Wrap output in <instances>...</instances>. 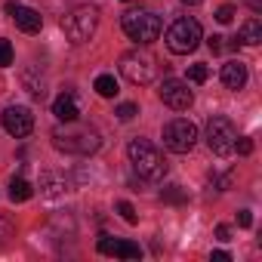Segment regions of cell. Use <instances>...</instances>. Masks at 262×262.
Here are the masks:
<instances>
[{"label":"cell","mask_w":262,"mask_h":262,"mask_svg":"<svg viewBox=\"0 0 262 262\" xmlns=\"http://www.w3.org/2000/svg\"><path fill=\"white\" fill-rule=\"evenodd\" d=\"M53 145H56L59 151H65V155H80V158H86V155H93V151L102 145V139H99V129H93V126H77V120H71V123L53 129Z\"/></svg>","instance_id":"1"},{"label":"cell","mask_w":262,"mask_h":262,"mask_svg":"<svg viewBox=\"0 0 262 262\" xmlns=\"http://www.w3.org/2000/svg\"><path fill=\"white\" fill-rule=\"evenodd\" d=\"M126 158L133 164V170L148 182H161L167 176V161L158 151V145H151L148 139H133L126 145Z\"/></svg>","instance_id":"2"},{"label":"cell","mask_w":262,"mask_h":262,"mask_svg":"<svg viewBox=\"0 0 262 262\" xmlns=\"http://www.w3.org/2000/svg\"><path fill=\"white\" fill-rule=\"evenodd\" d=\"M120 28H123V34H126L129 40L148 47V43H155V40L161 37V28H164V25H161V19H158L151 10H129V13H123Z\"/></svg>","instance_id":"3"},{"label":"cell","mask_w":262,"mask_h":262,"mask_svg":"<svg viewBox=\"0 0 262 262\" xmlns=\"http://www.w3.org/2000/svg\"><path fill=\"white\" fill-rule=\"evenodd\" d=\"M96 25H99V10L96 7H74L62 19V31L71 43H86L96 34Z\"/></svg>","instance_id":"4"},{"label":"cell","mask_w":262,"mask_h":262,"mask_svg":"<svg viewBox=\"0 0 262 262\" xmlns=\"http://www.w3.org/2000/svg\"><path fill=\"white\" fill-rule=\"evenodd\" d=\"M198 43H201V25H198V19L182 16V19H176L167 28V47H170V53L188 56V53L198 50Z\"/></svg>","instance_id":"5"},{"label":"cell","mask_w":262,"mask_h":262,"mask_svg":"<svg viewBox=\"0 0 262 262\" xmlns=\"http://www.w3.org/2000/svg\"><path fill=\"white\" fill-rule=\"evenodd\" d=\"M120 74H123L129 83L145 86V83H151V80H155V74H158V65H155V59H151L148 53H139V50H133V53L120 56Z\"/></svg>","instance_id":"6"},{"label":"cell","mask_w":262,"mask_h":262,"mask_svg":"<svg viewBox=\"0 0 262 262\" xmlns=\"http://www.w3.org/2000/svg\"><path fill=\"white\" fill-rule=\"evenodd\" d=\"M234 139H237V129H234V123L228 117H222V114L210 117V123H207V145H210L213 155L228 158L234 151Z\"/></svg>","instance_id":"7"},{"label":"cell","mask_w":262,"mask_h":262,"mask_svg":"<svg viewBox=\"0 0 262 262\" xmlns=\"http://www.w3.org/2000/svg\"><path fill=\"white\" fill-rule=\"evenodd\" d=\"M194 142H198V126H194L191 120L176 117V120H170V123L164 126V145H167L170 151L188 155V151L194 148Z\"/></svg>","instance_id":"8"},{"label":"cell","mask_w":262,"mask_h":262,"mask_svg":"<svg viewBox=\"0 0 262 262\" xmlns=\"http://www.w3.org/2000/svg\"><path fill=\"white\" fill-rule=\"evenodd\" d=\"M158 96H161V102H164L167 108H173V111H188L191 102H194V93L188 90V83H185V80H176V77H167V80L161 83Z\"/></svg>","instance_id":"9"},{"label":"cell","mask_w":262,"mask_h":262,"mask_svg":"<svg viewBox=\"0 0 262 262\" xmlns=\"http://www.w3.org/2000/svg\"><path fill=\"white\" fill-rule=\"evenodd\" d=\"M0 120H4V129L10 136H16V139L31 136V129H34V114L25 105H10L4 114H0Z\"/></svg>","instance_id":"10"},{"label":"cell","mask_w":262,"mask_h":262,"mask_svg":"<svg viewBox=\"0 0 262 262\" xmlns=\"http://www.w3.org/2000/svg\"><path fill=\"white\" fill-rule=\"evenodd\" d=\"M7 13L13 16V22L25 31V34H37L40 28H43V16L37 13V10H31V7H22V4H7Z\"/></svg>","instance_id":"11"},{"label":"cell","mask_w":262,"mask_h":262,"mask_svg":"<svg viewBox=\"0 0 262 262\" xmlns=\"http://www.w3.org/2000/svg\"><path fill=\"white\" fill-rule=\"evenodd\" d=\"M99 253L102 256H117V259H139L142 250L133 241H117V237H99Z\"/></svg>","instance_id":"12"},{"label":"cell","mask_w":262,"mask_h":262,"mask_svg":"<svg viewBox=\"0 0 262 262\" xmlns=\"http://www.w3.org/2000/svg\"><path fill=\"white\" fill-rule=\"evenodd\" d=\"M222 83H225L228 90H234V93L244 90V86H247V65H244L241 59L222 65Z\"/></svg>","instance_id":"13"},{"label":"cell","mask_w":262,"mask_h":262,"mask_svg":"<svg viewBox=\"0 0 262 262\" xmlns=\"http://www.w3.org/2000/svg\"><path fill=\"white\" fill-rule=\"evenodd\" d=\"M53 114H56L62 123H71V120H77L80 108H77V102H74V96H71V93H62V96L53 102Z\"/></svg>","instance_id":"14"},{"label":"cell","mask_w":262,"mask_h":262,"mask_svg":"<svg viewBox=\"0 0 262 262\" xmlns=\"http://www.w3.org/2000/svg\"><path fill=\"white\" fill-rule=\"evenodd\" d=\"M237 40H241V43H247V47L262 43V19H259V16L247 19V22H244V28H241V37H237Z\"/></svg>","instance_id":"15"},{"label":"cell","mask_w":262,"mask_h":262,"mask_svg":"<svg viewBox=\"0 0 262 262\" xmlns=\"http://www.w3.org/2000/svg\"><path fill=\"white\" fill-rule=\"evenodd\" d=\"M31 194H34L31 182L22 179V176H13V182H10V201L13 204H25V201H31Z\"/></svg>","instance_id":"16"},{"label":"cell","mask_w":262,"mask_h":262,"mask_svg":"<svg viewBox=\"0 0 262 262\" xmlns=\"http://www.w3.org/2000/svg\"><path fill=\"white\" fill-rule=\"evenodd\" d=\"M93 86H96V93H99L102 99H114V96L120 93V86H117V77H114V74H99Z\"/></svg>","instance_id":"17"},{"label":"cell","mask_w":262,"mask_h":262,"mask_svg":"<svg viewBox=\"0 0 262 262\" xmlns=\"http://www.w3.org/2000/svg\"><path fill=\"white\" fill-rule=\"evenodd\" d=\"M40 188H43V194H47V198H56V194H62V191L68 188V182H65V176L43 173V179H40Z\"/></svg>","instance_id":"18"},{"label":"cell","mask_w":262,"mask_h":262,"mask_svg":"<svg viewBox=\"0 0 262 262\" xmlns=\"http://www.w3.org/2000/svg\"><path fill=\"white\" fill-rule=\"evenodd\" d=\"M22 83L28 86V93H31L34 99H43V96H47V80H43V77H40V80H34V71H31V68L22 74Z\"/></svg>","instance_id":"19"},{"label":"cell","mask_w":262,"mask_h":262,"mask_svg":"<svg viewBox=\"0 0 262 262\" xmlns=\"http://www.w3.org/2000/svg\"><path fill=\"white\" fill-rule=\"evenodd\" d=\"M207 77H210V68H207L204 62L188 65V80H191V83H207Z\"/></svg>","instance_id":"20"},{"label":"cell","mask_w":262,"mask_h":262,"mask_svg":"<svg viewBox=\"0 0 262 262\" xmlns=\"http://www.w3.org/2000/svg\"><path fill=\"white\" fill-rule=\"evenodd\" d=\"M13 65V43L7 37H0V68H10Z\"/></svg>","instance_id":"21"},{"label":"cell","mask_w":262,"mask_h":262,"mask_svg":"<svg viewBox=\"0 0 262 262\" xmlns=\"http://www.w3.org/2000/svg\"><path fill=\"white\" fill-rule=\"evenodd\" d=\"M117 213H120V216H123L129 225H136V222H139V216H136V207L129 204V201H120V204H117Z\"/></svg>","instance_id":"22"},{"label":"cell","mask_w":262,"mask_h":262,"mask_svg":"<svg viewBox=\"0 0 262 262\" xmlns=\"http://www.w3.org/2000/svg\"><path fill=\"white\" fill-rule=\"evenodd\" d=\"M114 114H117L120 120H133V117L139 114V108H136L133 102H123V105H117V111H114Z\"/></svg>","instance_id":"23"},{"label":"cell","mask_w":262,"mask_h":262,"mask_svg":"<svg viewBox=\"0 0 262 262\" xmlns=\"http://www.w3.org/2000/svg\"><path fill=\"white\" fill-rule=\"evenodd\" d=\"M231 19H234V7H219V10H216V22L228 25Z\"/></svg>","instance_id":"24"},{"label":"cell","mask_w":262,"mask_h":262,"mask_svg":"<svg viewBox=\"0 0 262 262\" xmlns=\"http://www.w3.org/2000/svg\"><path fill=\"white\" fill-rule=\"evenodd\" d=\"M222 40H225V37H219V34H213V37H210V40H207V47H210V53H213V56H216V53H222V50H225V43H222Z\"/></svg>","instance_id":"25"},{"label":"cell","mask_w":262,"mask_h":262,"mask_svg":"<svg viewBox=\"0 0 262 262\" xmlns=\"http://www.w3.org/2000/svg\"><path fill=\"white\" fill-rule=\"evenodd\" d=\"M234 151L237 155H250L253 151V139H234Z\"/></svg>","instance_id":"26"},{"label":"cell","mask_w":262,"mask_h":262,"mask_svg":"<svg viewBox=\"0 0 262 262\" xmlns=\"http://www.w3.org/2000/svg\"><path fill=\"white\" fill-rule=\"evenodd\" d=\"M237 225H241V228H250V225H253V216H250V210H241V213H237Z\"/></svg>","instance_id":"27"},{"label":"cell","mask_w":262,"mask_h":262,"mask_svg":"<svg viewBox=\"0 0 262 262\" xmlns=\"http://www.w3.org/2000/svg\"><path fill=\"white\" fill-rule=\"evenodd\" d=\"M164 198H167V201H182V191H179V185H170V191H164Z\"/></svg>","instance_id":"28"},{"label":"cell","mask_w":262,"mask_h":262,"mask_svg":"<svg viewBox=\"0 0 262 262\" xmlns=\"http://www.w3.org/2000/svg\"><path fill=\"white\" fill-rule=\"evenodd\" d=\"M213 262H228L231 259V253H225V250H213V256H210Z\"/></svg>","instance_id":"29"},{"label":"cell","mask_w":262,"mask_h":262,"mask_svg":"<svg viewBox=\"0 0 262 262\" xmlns=\"http://www.w3.org/2000/svg\"><path fill=\"white\" fill-rule=\"evenodd\" d=\"M216 237H219V241H228V237H231L228 225H216Z\"/></svg>","instance_id":"30"},{"label":"cell","mask_w":262,"mask_h":262,"mask_svg":"<svg viewBox=\"0 0 262 262\" xmlns=\"http://www.w3.org/2000/svg\"><path fill=\"white\" fill-rule=\"evenodd\" d=\"M244 4H247L253 13H262V0H244Z\"/></svg>","instance_id":"31"},{"label":"cell","mask_w":262,"mask_h":262,"mask_svg":"<svg viewBox=\"0 0 262 262\" xmlns=\"http://www.w3.org/2000/svg\"><path fill=\"white\" fill-rule=\"evenodd\" d=\"M182 4H185V7H201L204 0H182Z\"/></svg>","instance_id":"32"},{"label":"cell","mask_w":262,"mask_h":262,"mask_svg":"<svg viewBox=\"0 0 262 262\" xmlns=\"http://www.w3.org/2000/svg\"><path fill=\"white\" fill-rule=\"evenodd\" d=\"M123 4H136V0H123Z\"/></svg>","instance_id":"33"}]
</instances>
